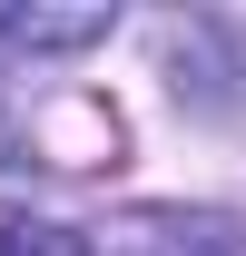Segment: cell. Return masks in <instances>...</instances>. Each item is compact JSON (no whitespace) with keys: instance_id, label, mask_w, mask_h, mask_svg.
Instances as JSON below:
<instances>
[{"instance_id":"obj_1","label":"cell","mask_w":246,"mask_h":256,"mask_svg":"<svg viewBox=\"0 0 246 256\" xmlns=\"http://www.w3.org/2000/svg\"><path fill=\"white\" fill-rule=\"evenodd\" d=\"M118 30V10L108 0H79V10H40V0H0V50H98V40Z\"/></svg>"},{"instance_id":"obj_2","label":"cell","mask_w":246,"mask_h":256,"mask_svg":"<svg viewBox=\"0 0 246 256\" xmlns=\"http://www.w3.org/2000/svg\"><path fill=\"white\" fill-rule=\"evenodd\" d=\"M0 256H98L79 226H50V217H10L0 226Z\"/></svg>"}]
</instances>
